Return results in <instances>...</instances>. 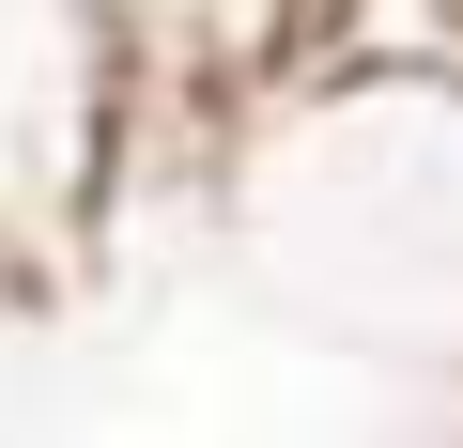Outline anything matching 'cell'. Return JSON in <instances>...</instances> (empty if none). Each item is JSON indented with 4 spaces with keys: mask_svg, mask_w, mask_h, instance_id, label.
<instances>
[]
</instances>
